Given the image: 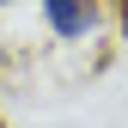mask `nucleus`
<instances>
[{"instance_id": "nucleus-1", "label": "nucleus", "mask_w": 128, "mask_h": 128, "mask_svg": "<svg viewBox=\"0 0 128 128\" xmlns=\"http://www.w3.org/2000/svg\"><path fill=\"white\" fill-rule=\"evenodd\" d=\"M37 12L61 43H86L104 30V0H37Z\"/></svg>"}, {"instance_id": "nucleus-2", "label": "nucleus", "mask_w": 128, "mask_h": 128, "mask_svg": "<svg viewBox=\"0 0 128 128\" xmlns=\"http://www.w3.org/2000/svg\"><path fill=\"white\" fill-rule=\"evenodd\" d=\"M0 12H6V0H0Z\"/></svg>"}]
</instances>
